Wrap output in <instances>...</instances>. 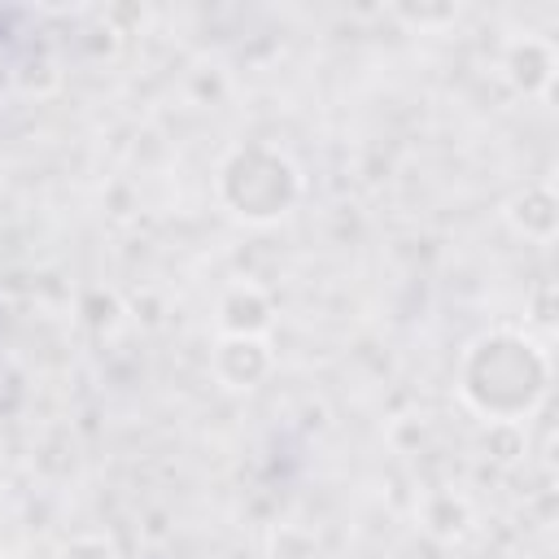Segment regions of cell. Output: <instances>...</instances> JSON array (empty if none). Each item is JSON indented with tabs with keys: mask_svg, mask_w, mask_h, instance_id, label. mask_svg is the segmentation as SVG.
<instances>
[{
	"mask_svg": "<svg viewBox=\"0 0 559 559\" xmlns=\"http://www.w3.org/2000/svg\"><path fill=\"white\" fill-rule=\"evenodd\" d=\"M297 197L301 175L275 144H240L218 166V201L245 223H275Z\"/></svg>",
	"mask_w": 559,
	"mask_h": 559,
	"instance_id": "7a4b0ae2",
	"label": "cell"
},
{
	"mask_svg": "<svg viewBox=\"0 0 559 559\" xmlns=\"http://www.w3.org/2000/svg\"><path fill=\"white\" fill-rule=\"evenodd\" d=\"M485 450H498L493 459H515V454H524V432H520V424H489V428H485Z\"/></svg>",
	"mask_w": 559,
	"mask_h": 559,
	"instance_id": "9c48e42d",
	"label": "cell"
},
{
	"mask_svg": "<svg viewBox=\"0 0 559 559\" xmlns=\"http://www.w3.org/2000/svg\"><path fill=\"white\" fill-rule=\"evenodd\" d=\"M57 559H122V555L105 533H79L57 550Z\"/></svg>",
	"mask_w": 559,
	"mask_h": 559,
	"instance_id": "ba28073f",
	"label": "cell"
},
{
	"mask_svg": "<svg viewBox=\"0 0 559 559\" xmlns=\"http://www.w3.org/2000/svg\"><path fill=\"white\" fill-rule=\"evenodd\" d=\"M271 323H275V301L262 284L236 280L218 297V332L223 336H266Z\"/></svg>",
	"mask_w": 559,
	"mask_h": 559,
	"instance_id": "3957f363",
	"label": "cell"
},
{
	"mask_svg": "<svg viewBox=\"0 0 559 559\" xmlns=\"http://www.w3.org/2000/svg\"><path fill=\"white\" fill-rule=\"evenodd\" d=\"M419 520H424V528H428L432 537L454 542V537H463V533H467V524H472V507H467L459 493L437 489V493H428V498H424Z\"/></svg>",
	"mask_w": 559,
	"mask_h": 559,
	"instance_id": "8992f818",
	"label": "cell"
},
{
	"mask_svg": "<svg viewBox=\"0 0 559 559\" xmlns=\"http://www.w3.org/2000/svg\"><path fill=\"white\" fill-rule=\"evenodd\" d=\"M271 367H275V358L262 336H223L214 345V376L227 389H253L271 376Z\"/></svg>",
	"mask_w": 559,
	"mask_h": 559,
	"instance_id": "277c9868",
	"label": "cell"
},
{
	"mask_svg": "<svg viewBox=\"0 0 559 559\" xmlns=\"http://www.w3.org/2000/svg\"><path fill=\"white\" fill-rule=\"evenodd\" d=\"M550 389V358L524 332H480L459 358V393L485 424H520Z\"/></svg>",
	"mask_w": 559,
	"mask_h": 559,
	"instance_id": "6da1fadb",
	"label": "cell"
},
{
	"mask_svg": "<svg viewBox=\"0 0 559 559\" xmlns=\"http://www.w3.org/2000/svg\"><path fill=\"white\" fill-rule=\"evenodd\" d=\"M507 218L515 223V231L546 245L555 236V192L546 183H533V188L515 192V201L507 205Z\"/></svg>",
	"mask_w": 559,
	"mask_h": 559,
	"instance_id": "5b68a950",
	"label": "cell"
},
{
	"mask_svg": "<svg viewBox=\"0 0 559 559\" xmlns=\"http://www.w3.org/2000/svg\"><path fill=\"white\" fill-rule=\"evenodd\" d=\"M550 74H555V52L537 39H524L515 52H511V79L524 87V92H542L550 87Z\"/></svg>",
	"mask_w": 559,
	"mask_h": 559,
	"instance_id": "52a82bcc",
	"label": "cell"
}]
</instances>
